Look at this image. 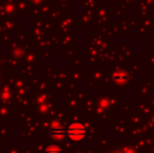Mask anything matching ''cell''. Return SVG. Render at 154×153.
<instances>
[{
  "label": "cell",
  "instance_id": "6da1fadb",
  "mask_svg": "<svg viewBox=\"0 0 154 153\" xmlns=\"http://www.w3.org/2000/svg\"><path fill=\"white\" fill-rule=\"evenodd\" d=\"M67 135L75 142L83 141L86 136V129L81 123H72L67 128Z\"/></svg>",
  "mask_w": 154,
  "mask_h": 153
},
{
  "label": "cell",
  "instance_id": "7a4b0ae2",
  "mask_svg": "<svg viewBox=\"0 0 154 153\" xmlns=\"http://www.w3.org/2000/svg\"><path fill=\"white\" fill-rule=\"evenodd\" d=\"M113 79H114V81H116L118 84H125L128 78H127V75H126V72H116V74H114Z\"/></svg>",
  "mask_w": 154,
  "mask_h": 153
},
{
  "label": "cell",
  "instance_id": "3957f363",
  "mask_svg": "<svg viewBox=\"0 0 154 153\" xmlns=\"http://www.w3.org/2000/svg\"><path fill=\"white\" fill-rule=\"evenodd\" d=\"M51 135L54 137V139H61L64 137L65 135V132L64 130L61 128H57V129H53V130L51 131Z\"/></svg>",
  "mask_w": 154,
  "mask_h": 153
},
{
  "label": "cell",
  "instance_id": "277c9868",
  "mask_svg": "<svg viewBox=\"0 0 154 153\" xmlns=\"http://www.w3.org/2000/svg\"><path fill=\"white\" fill-rule=\"evenodd\" d=\"M46 153H62V151L57 146H49L46 150Z\"/></svg>",
  "mask_w": 154,
  "mask_h": 153
},
{
  "label": "cell",
  "instance_id": "5b68a950",
  "mask_svg": "<svg viewBox=\"0 0 154 153\" xmlns=\"http://www.w3.org/2000/svg\"><path fill=\"white\" fill-rule=\"evenodd\" d=\"M51 129L61 128V124H60V123H58V122H54V123H51Z\"/></svg>",
  "mask_w": 154,
  "mask_h": 153
}]
</instances>
